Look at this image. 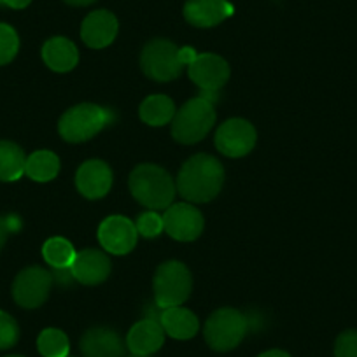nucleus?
<instances>
[{
    "label": "nucleus",
    "mask_w": 357,
    "mask_h": 357,
    "mask_svg": "<svg viewBox=\"0 0 357 357\" xmlns=\"http://www.w3.org/2000/svg\"><path fill=\"white\" fill-rule=\"evenodd\" d=\"M225 184V168L211 154H197L183 165L177 177V191L191 204L214 200Z\"/></svg>",
    "instance_id": "f257e3e1"
},
{
    "label": "nucleus",
    "mask_w": 357,
    "mask_h": 357,
    "mask_svg": "<svg viewBox=\"0 0 357 357\" xmlns=\"http://www.w3.org/2000/svg\"><path fill=\"white\" fill-rule=\"evenodd\" d=\"M128 186L133 198L151 211L168 208L177 193V186L170 174L165 168L151 163L139 165L130 174Z\"/></svg>",
    "instance_id": "f03ea898"
},
{
    "label": "nucleus",
    "mask_w": 357,
    "mask_h": 357,
    "mask_svg": "<svg viewBox=\"0 0 357 357\" xmlns=\"http://www.w3.org/2000/svg\"><path fill=\"white\" fill-rule=\"evenodd\" d=\"M215 123L214 102L205 97L191 98L175 112L172 119V135L181 144H197L207 137Z\"/></svg>",
    "instance_id": "7ed1b4c3"
},
{
    "label": "nucleus",
    "mask_w": 357,
    "mask_h": 357,
    "mask_svg": "<svg viewBox=\"0 0 357 357\" xmlns=\"http://www.w3.org/2000/svg\"><path fill=\"white\" fill-rule=\"evenodd\" d=\"M114 119L109 109L95 104H81L68 109L58 123V132L67 142L79 144L93 139Z\"/></svg>",
    "instance_id": "20e7f679"
},
{
    "label": "nucleus",
    "mask_w": 357,
    "mask_h": 357,
    "mask_svg": "<svg viewBox=\"0 0 357 357\" xmlns=\"http://www.w3.org/2000/svg\"><path fill=\"white\" fill-rule=\"evenodd\" d=\"M193 289V277L186 264L181 261H167L160 264L154 273V303L160 308L181 307L190 298Z\"/></svg>",
    "instance_id": "39448f33"
},
{
    "label": "nucleus",
    "mask_w": 357,
    "mask_h": 357,
    "mask_svg": "<svg viewBox=\"0 0 357 357\" xmlns=\"http://www.w3.org/2000/svg\"><path fill=\"white\" fill-rule=\"evenodd\" d=\"M249 317L240 310L219 308L205 322V342L218 352H228L242 343V340L249 333Z\"/></svg>",
    "instance_id": "423d86ee"
},
{
    "label": "nucleus",
    "mask_w": 357,
    "mask_h": 357,
    "mask_svg": "<svg viewBox=\"0 0 357 357\" xmlns=\"http://www.w3.org/2000/svg\"><path fill=\"white\" fill-rule=\"evenodd\" d=\"M140 67L153 81L168 82L181 75L184 65L178 60V47L174 43L167 39H154L142 50Z\"/></svg>",
    "instance_id": "0eeeda50"
},
{
    "label": "nucleus",
    "mask_w": 357,
    "mask_h": 357,
    "mask_svg": "<svg viewBox=\"0 0 357 357\" xmlns=\"http://www.w3.org/2000/svg\"><path fill=\"white\" fill-rule=\"evenodd\" d=\"M51 286H53V273L40 266H30L20 272L15 279L13 296L20 307L37 308L47 300Z\"/></svg>",
    "instance_id": "6e6552de"
},
{
    "label": "nucleus",
    "mask_w": 357,
    "mask_h": 357,
    "mask_svg": "<svg viewBox=\"0 0 357 357\" xmlns=\"http://www.w3.org/2000/svg\"><path fill=\"white\" fill-rule=\"evenodd\" d=\"M256 146V130L245 119H228L215 132V147L228 158H242Z\"/></svg>",
    "instance_id": "1a4fd4ad"
},
{
    "label": "nucleus",
    "mask_w": 357,
    "mask_h": 357,
    "mask_svg": "<svg viewBox=\"0 0 357 357\" xmlns=\"http://www.w3.org/2000/svg\"><path fill=\"white\" fill-rule=\"evenodd\" d=\"M165 231L178 242H193L204 231V215L191 204H174L163 215Z\"/></svg>",
    "instance_id": "9d476101"
},
{
    "label": "nucleus",
    "mask_w": 357,
    "mask_h": 357,
    "mask_svg": "<svg viewBox=\"0 0 357 357\" xmlns=\"http://www.w3.org/2000/svg\"><path fill=\"white\" fill-rule=\"evenodd\" d=\"M139 231L135 222L125 215H111L104 219L98 228V242L107 252L123 256L135 249Z\"/></svg>",
    "instance_id": "9b49d317"
},
{
    "label": "nucleus",
    "mask_w": 357,
    "mask_h": 357,
    "mask_svg": "<svg viewBox=\"0 0 357 357\" xmlns=\"http://www.w3.org/2000/svg\"><path fill=\"white\" fill-rule=\"evenodd\" d=\"M188 72L191 81L204 93H218L229 79L228 61L214 53L198 54L197 60L188 67Z\"/></svg>",
    "instance_id": "f8f14e48"
},
{
    "label": "nucleus",
    "mask_w": 357,
    "mask_h": 357,
    "mask_svg": "<svg viewBox=\"0 0 357 357\" xmlns=\"http://www.w3.org/2000/svg\"><path fill=\"white\" fill-rule=\"evenodd\" d=\"M75 186L82 197L89 200L104 198L112 188V170L105 161L88 160L75 174Z\"/></svg>",
    "instance_id": "ddd939ff"
},
{
    "label": "nucleus",
    "mask_w": 357,
    "mask_h": 357,
    "mask_svg": "<svg viewBox=\"0 0 357 357\" xmlns=\"http://www.w3.org/2000/svg\"><path fill=\"white\" fill-rule=\"evenodd\" d=\"M70 272L74 280L81 282L82 286H97L111 273V259L98 249H84L75 254Z\"/></svg>",
    "instance_id": "4468645a"
},
{
    "label": "nucleus",
    "mask_w": 357,
    "mask_h": 357,
    "mask_svg": "<svg viewBox=\"0 0 357 357\" xmlns=\"http://www.w3.org/2000/svg\"><path fill=\"white\" fill-rule=\"evenodd\" d=\"M118 36V20L111 11L98 9L89 13L81 25V39L88 47L102 50L114 43Z\"/></svg>",
    "instance_id": "2eb2a0df"
},
{
    "label": "nucleus",
    "mask_w": 357,
    "mask_h": 357,
    "mask_svg": "<svg viewBox=\"0 0 357 357\" xmlns=\"http://www.w3.org/2000/svg\"><path fill=\"white\" fill-rule=\"evenodd\" d=\"M235 13L228 0H188L184 6V18L198 29H211L219 25Z\"/></svg>",
    "instance_id": "dca6fc26"
},
{
    "label": "nucleus",
    "mask_w": 357,
    "mask_h": 357,
    "mask_svg": "<svg viewBox=\"0 0 357 357\" xmlns=\"http://www.w3.org/2000/svg\"><path fill=\"white\" fill-rule=\"evenodd\" d=\"M81 352L84 357H125V342L111 328H91L82 335Z\"/></svg>",
    "instance_id": "f3484780"
},
{
    "label": "nucleus",
    "mask_w": 357,
    "mask_h": 357,
    "mask_svg": "<svg viewBox=\"0 0 357 357\" xmlns=\"http://www.w3.org/2000/svg\"><path fill=\"white\" fill-rule=\"evenodd\" d=\"M165 343V329L154 319H142L132 326L126 336V347L132 354L151 356L158 352Z\"/></svg>",
    "instance_id": "a211bd4d"
},
{
    "label": "nucleus",
    "mask_w": 357,
    "mask_h": 357,
    "mask_svg": "<svg viewBox=\"0 0 357 357\" xmlns=\"http://www.w3.org/2000/svg\"><path fill=\"white\" fill-rule=\"evenodd\" d=\"M160 324L165 333L175 340H190L200 329L198 317L191 310L184 307L163 308L160 315Z\"/></svg>",
    "instance_id": "6ab92c4d"
},
{
    "label": "nucleus",
    "mask_w": 357,
    "mask_h": 357,
    "mask_svg": "<svg viewBox=\"0 0 357 357\" xmlns=\"http://www.w3.org/2000/svg\"><path fill=\"white\" fill-rule=\"evenodd\" d=\"M43 60L51 70L68 72L77 65L79 51L72 40L65 37H53L43 46Z\"/></svg>",
    "instance_id": "aec40b11"
},
{
    "label": "nucleus",
    "mask_w": 357,
    "mask_h": 357,
    "mask_svg": "<svg viewBox=\"0 0 357 357\" xmlns=\"http://www.w3.org/2000/svg\"><path fill=\"white\" fill-rule=\"evenodd\" d=\"M25 153L15 142L0 140V181L13 183L25 174Z\"/></svg>",
    "instance_id": "412c9836"
},
{
    "label": "nucleus",
    "mask_w": 357,
    "mask_h": 357,
    "mask_svg": "<svg viewBox=\"0 0 357 357\" xmlns=\"http://www.w3.org/2000/svg\"><path fill=\"white\" fill-rule=\"evenodd\" d=\"M140 119L149 126H163L172 123L175 116V105L167 95H151L140 105Z\"/></svg>",
    "instance_id": "4be33fe9"
},
{
    "label": "nucleus",
    "mask_w": 357,
    "mask_h": 357,
    "mask_svg": "<svg viewBox=\"0 0 357 357\" xmlns=\"http://www.w3.org/2000/svg\"><path fill=\"white\" fill-rule=\"evenodd\" d=\"M60 172V160L51 151H36L26 158L25 174L36 183H50Z\"/></svg>",
    "instance_id": "5701e85b"
},
{
    "label": "nucleus",
    "mask_w": 357,
    "mask_h": 357,
    "mask_svg": "<svg viewBox=\"0 0 357 357\" xmlns=\"http://www.w3.org/2000/svg\"><path fill=\"white\" fill-rule=\"evenodd\" d=\"M75 249L67 238L61 236H53L47 240L43 247V256L47 264L54 268V270H63V268H70L75 259Z\"/></svg>",
    "instance_id": "b1692460"
},
{
    "label": "nucleus",
    "mask_w": 357,
    "mask_h": 357,
    "mask_svg": "<svg viewBox=\"0 0 357 357\" xmlns=\"http://www.w3.org/2000/svg\"><path fill=\"white\" fill-rule=\"evenodd\" d=\"M37 349L43 357H68L70 342L61 329L47 328L37 338Z\"/></svg>",
    "instance_id": "393cba45"
},
{
    "label": "nucleus",
    "mask_w": 357,
    "mask_h": 357,
    "mask_svg": "<svg viewBox=\"0 0 357 357\" xmlns=\"http://www.w3.org/2000/svg\"><path fill=\"white\" fill-rule=\"evenodd\" d=\"M20 50V39L16 30L11 25L0 23V65H6L15 60Z\"/></svg>",
    "instance_id": "a878e982"
},
{
    "label": "nucleus",
    "mask_w": 357,
    "mask_h": 357,
    "mask_svg": "<svg viewBox=\"0 0 357 357\" xmlns=\"http://www.w3.org/2000/svg\"><path fill=\"white\" fill-rule=\"evenodd\" d=\"M135 226L139 235L146 236V238H156V236H160L165 229L163 218L153 211L140 214L139 219H137Z\"/></svg>",
    "instance_id": "bb28decb"
},
{
    "label": "nucleus",
    "mask_w": 357,
    "mask_h": 357,
    "mask_svg": "<svg viewBox=\"0 0 357 357\" xmlns=\"http://www.w3.org/2000/svg\"><path fill=\"white\" fill-rule=\"evenodd\" d=\"M20 328L15 319L0 310V350L11 349L18 343Z\"/></svg>",
    "instance_id": "cd10ccee"
},
{
    "label": "nucleus",
    "mask_w": 357,
    "mask_h": 357,
    "mask_svg": "<svg viewBox=\"0 0 357 357\" xmlns=\"http://www.w3.org/2000/svg\"><path fill=\"white\" fill-rule=\"evenodd\" d=\"M335 357H357V329H349L336 338Z\"/></svg>",
    "instance_id": "c85d7f7f"
},
{
    "label": "nucleus",
    "mask_w": 357,
    "mask_h": 357,
    "mask_svg": "<svg viewBox=\"0 0 357 357\" xmlns=\"http://www.w3.org/2000/svg\"><path fill=\"white\" fill-rule=\"evenodd\" d=\"M20 226V222L16 225L15 219H4V218H0V249L4 247L6 240H8V235L9 233L15 231L16 228Z\"/></svg>",
    "instance_id": "c756f323"
},
{
    "label": "nucleus",
    "mask_w": 357,
    "mask_h": 357,
    "mask_svg": "<svg viewBox=\"0 0 357 357\" xmlns=\"http://www.w3.org/2000/svg\"><path fill=\"white\" fill-rule=\"evenodd\" d=\"M197 51L190 46H184L178 50V60H181V63H183L184 67H190V65L197 60Z\"/></svg>",
    "instance_id": "7c9ffc66"
},
{
    "label": "nucleus",
    "mask_w": 357,
    "mask_h": 357,
    "mask_svg": "<svg viewBox=\"0 0 357 357\" xmlns=\"http://www.w3.org/2000/svg\"><path fill=\"white\" fill-rule=\"evenodd\" d=\"M32 0H0V6H8L11 9H25Z\"/></svg>",
    "instance_id": "2f4dec72"
},
{
    "label": "nucleus",
    "mask_w": 357,
    "mask_h": 357,
    "mask_svg": "<svg viewBox=\"0 0 357 357\" xmlns=\"http://www.w3.org/2000/svg\"><path fill=\"white\" fill-rule=\"evenodd\" d=\"M257 357H291L289 354L287 352H284V350H268V352H263L261 354V356H257Z\"/></svg>",
    "instance_id": "473e14b6"
},
{
    "label": "nucleus",
    "mask_w": 357,
    "mask_h": 357,
    "mask_svg": "<svg viewBox=\"0 0 357 357\" xmlns=\"http://www.w3.org/2000/svg\"><path fill=\"white\" fill-rule=\"evenodd\" d=\"M63 2H67L68 6H75V8H84V6L97 2V0H63Z\"/></svg>",
    "instance_id": "72a5a7b5"
},
{
    "label": "nucleus",
    "mask_w": 357,
    "mask_h": 357,
    "mask_svg": "<svg viewBox=\"0 0 357 357\" xmlns=\"http://www.w3.org/2000/svg\"><path fill=\"white\" fill-rule=\"evenodd\" d=\"M125 357H149V356H140V354H130V356H125Z\"/></svg>",
    "instance_id": "f704fd0d"
},
{
    "label": "nucleus",
    "mask_w": 357,
    "mask_h": 357,
    "mask_svg": "<svg viewBox=\"0 0 357 357\" xmlns=\"http://www.w3.org/2000/svg\"><path fill=\"white\" fill-rule=\"evenodd\" d=\"M8 357H23V356H8Z\"/></svg>",
    "instance_id": "c9c22d12"
}]
</instances>
